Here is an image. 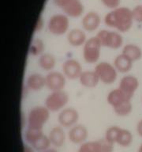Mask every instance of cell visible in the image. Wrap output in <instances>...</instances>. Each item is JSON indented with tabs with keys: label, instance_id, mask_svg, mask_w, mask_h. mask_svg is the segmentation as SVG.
<instances>
[{
	"label": "cell",
	"instance_id": "6da1fadb",
	"mask_svg": "<svg viewBox=\"0 0 142 152\" xmlns=\"http://www.w3.org/2000/svg\"><path fill=\"white\" fill-rule=\"evenodd\" d=\"M104 23L110 28L117 29L119 33H127L133 23L132 10L125 7L115 8L105 15Z\"/></svg>",
	"mask_w": 142,
	"mask_h": 152
},
{
	"label": "cell",
	"instance_id": "7a4b0ae2",
	"mask_svg": "<svg viewBox=\"0 0 142 152\" xmlns=\"http://www.w3.org/2000/svg\"><path fill=\"white\" fill-rule=\"evenodd\" d=\"M132 98L118 87L108 93L106 102L112 107L113 111L117 116L124 117L129 116L132 112Z\"/></svg>",
	"mask_w": 142,
	"mask_h": 152
},
{
	"label": "cell",
	"instance_id": "3957f363",
	"mask_svg": "<svg viewBox=\"0 0 142 152\" xmlns=\"http://www.w3.org/2000/svg\"><path fill=\"white\" fill-rule=\"evenodd\" d=\"M104 139L112 144L117 143L121 147H130L133 142V135L130 131L118 126H111L105 132Z\"/></svg>",
	"mask_w": 142,
	"mask_h": 152
},
{
	"label": "cell",
	"instance_id": "277c9868",
	"mask_svg": "<svg viewBox=\"0 0 142 152\" xmlns=\"http://www.w3.org/2000/svg\"><path fill=\"white\" fill-rule=\"evenodd\" d=\"M51 112L45 105H37L28 111L27 123L28 128L43 129V127L49 120Z\"/></svg>",
	"mask_w": 142,
	"mask_h": 152
},
{
	"label": "cell",
	"instance_id": "5b68a950",
	"mask_svg": "<svg viewBox=\"0 0 142 152\" xmlns=\"http://www.w3.org/2000/svg\"><path fill=\"white\" fill-rule=\"evenodd\" d=\"M102 45L97 37H92L88 38L83 45V59L87 64H97L101 54Z\"/></svg>",
	"mask_w": 142,
	"mask_h": 152
},
{
	"label": "cell",
	"instance_id": "8992f818",
	"mask_svg": "<svg viewBox=\"0 0 142 152\" xmlns=\"http://www.w3.org/2000/svg\"><path fill=\"white\" fill-rule=\"evenodd\" d=\"M99 40L102 47L107 48L111 49H118L123 45V37L119 32L102 29L96 35Z\"/></svg>",
	"mask_w": 142,
	"mask_h": 152
},
{
	"label": "cell",
	"instance_id": "52a82bcc",
	"mask_svg": "<svg viewBox=\"0 0 142 152\" xmlns=\"http://www.w3.org/2000/svg\"><path fill=\"white\" fill-rule=\"evenodd\" d=\"M69 100V94L63 90L51 91L46 97L44 105L50 112H60L66 108Z\"/></svg>",
	"mask_w": 142,
	"mask_h": 152
},
{
	"label": "cell",
	"instance_id": "ba28073f",
	"mask_svg": "<svg viewBox=\"0 0 142 152\" xmlns=\"http://www.w3.org/2000/svg\"><path fill=\"white\" fill-rule=\"evenodd\" d=\"M100 83L105 85H111L114 83L118 77V71L113 64L108 62L97 63L94 69Z\"/></svg>",
	"mask_w": 142,
	"mask_h": 152
},
{
	"label": "cell",
	"instance_id": "9c48e42d",
	"mask_svg": "<svg viewBox=\"0 0 142 152\" xmlns=\"http://www.w3.org/2000/svg\"><path fill=\"white\" fill-rule=\"evenodd\" d=\"M70 20L66 14H57L52 15L47 22V28L50 33L55 36H62L68 32Z\"/></svg>",
	"mask_w": 142,
	"mask_h": 152
},
{
	"label": "cell",
	"instance_id": "30bf717a",
	"mask_svg": "<svg viewBox=\"0 0 142 152\" xmlns=\"http://www.w3.org/2000/svg\"><path fill=\"white\" fill-rule=\"evenodd\" d=\"M54 4L62 10L66 15L78 18L83 14L84 6L80 0H52Z\"/></svg>",
	"mask_w": 142,
	"mask_h": 152
},
{
	"label": "cell",
	"instance_id": "8fae6325",
	"mask_svg": "<svg viewBox=\"0 0 142 152\" xmlns=\"http://www.w3.org/2000/svg\"><path fill=\"white\" fill-rule=\"evenodd\" d=\"M114 144L105 139L95 141H88L81 143L77 152H112Z\"/></svg>",
	"mask_w": 142,
	"mask_h": 152
},
{
	"label": "cell",
	"instance_id": "7c38bea8",
	"mask_svg": "<svg viewBox=\"0 0 142 152\" xmlns=\"http://www.w3.org/2000/svg\"><path fill=\"white\" fill-rule=\"evenodd\" d=\"M79 113L78 110L73 107H66L59 112L58 121L62 128H70L78 124Z\"/></svg>",
	"mask_w": 142,
	"mask_h": 152
},
{
	"label": "cell",
	"instance_id": "4fadbf2b",
	"mask_svg": "<svg viewBox=\"0 0 142 152\" xmlns=\"http://www.w3.org/2000/svg\"><path fill=\"white\" fill-rule=\"evenodd\" d=\"M46 87L51 91L62 90L66 83V78L62 72L51 71L45 76Z\"/></svg>",
	"mask_w": 142,
	"mask_h": 152
},
{
	"label": "cell",
	"instance_id": "5bb4252c",
	"mask_svg": "<svg viewBox=\"0 0 142 152\" xmlns=\"http://www.w3.org/2000/svg\"><path fill=\"white\" fill-rule=\"evenodd\" d=\"M82 71L81 64L75 59H67L62 65V72L66 78L70 80L78 79Z\"/></svg>",
	"mask_w": 142,
	"mask_h": 152
},
{
	"label": "cell",
	"instance_id": "9a60e30c",
	"mask_svg": "<svg viewBox=\"0 0 142 152\" xmlns=\"http://www.w3.org/2000/svg\"><path fill=\"white\" fill-rule=\"evenodd\" d=\"M118 88L122 90L125 94L133 97L139 88V80L137 77L131 75H126L120 79Z\"/></svg>",
	"mask_w": 142,
	"mask_h": 152
},
{
	"label": "cell",
	"instance_id": "2e32d148",
	"mask_svg": "<svg viewBox=\"0 0 142 152\" xmlns=\"http://www.w3.org/2000/svg\"><path fill=\"white\" fill-rule=\"evenodd\" d=\"M88 136V131L83 124H77L70 128L68 132L69 140L75 144H81L85 142Z\"/></svg>",
	"mask_w": 142,
	"mask_h": 152
},
{
	"label": "cell",
	"instance_id": "e0dca14e",
	"mask_svg": "<svg viewBox=\"0 0 142 152\" xmlns=\"http://www.w3.org/2000/svg\"><path fill=\"white\" fill-rule=\"evenodd\" d=\"M101 22V18L96 12L90 11L83 17L81 26L83 29L88 33L94 32L99 28Z\"/></svg>",
	"mask_w": 142,
	"mask_h": 152
},
{
	"label": "cell",
	"instance_id": "ac0fdd59",
	"mask_svg": "<svg viewBox=\"0 0 142 152\" xmlns=\"http://www.w3.org/2000/svg\"><path fill=\"white\" fill-rule=\"evenodd\" d=\"M67 41L69 45L73 47H80L85 45L88 40L84 29L80 28H73L67 33Z\"/></svg>",
	"mask_w": 142,
	"mask_h": 152
},
{
	"label": "cell",
	"instance_id": "d6986e66",
	"mask_svg": "<svg viewBox=\"0 0 142 152\" xmlns=\"http://www.w3.org/2000/svg\"><path fill=\"white\" fill-rule=\"evenodd\" d=\"M46 86L45 76L40 73L30 74L26 79V88L31 91H40Z\"/></svg>",
	"mask_w": 142,
	"mask_h": 152
},
{
	"label": "cell",
	"instance_id": "ffe728a7",
	"mask_svg": "<svg viewBox=\"0 0 142 152\" xmlns=\"http://www.w3.org/2000/svg\"><path fill=\"white\" fill-rule=\"evenodd\" d=\"M78 80L80 82V84L84 87L92 89L95 88L99 83V78L96 74L95 71H83L82 73L78 78Z\"/></svg>",
	"mask_w": 142,
	"mask_h": 152
},
{
	"label": "cell",
	"instance_id": "44dd1931",
	"mask_svg": "<svg viewBox=\"0 0 142 152\" xmlns=\"http://www.w3.org/2000/svg\"><path fill=\"white\" fill-rule=\"evenodd\" d=\"M133 64V62L122 53L118 55L113 62V65L117 71L122 74H126L129 72L132 69Z\"/></svg>",
	"mask_w": 142,
	"mask_h": 152
},
{
	"label": "cell",
	"instance_id": "7402d4cb",
	"mask_svg": "<svg viewBox=\"0 0 142 152\" xmlns=\"http://www.w3.org/2000/svg\"><path fill=\"white\" fill-rule=\"evenodd\" d=\"M51 143L54 147H60L64 144L66 135L64 132L63 128L62 126H54L50 130L48 135Z\"/></svg>",
	"mask_w": 142,
	"mask_h": 152
},
{
	"label": "cell",
	"instance_id": "603a6c76",
	"mask_svg": "<svg viewBox=\"0 0 142 152\" xmlns=\"http://www.w3.org/2000/svg\"><path fill=\"white\" fill-rule=\"evenodd\" d=\"M57 60L55 59V56L51 53H46L44 52L43 54L39 56L38 59V65L40 68L45 71H53L56 66Z\"/></svg>",
	"mask_w": 142,
	"mask_h": 152
},
{
	"label": "cell",
	"instance_id": "cb8c5ba5",
	"mask_svg": "<svg viewBox=\"0 0 142 152\" xmlns=\"http://www.w3.org/2000/svg\"><path fill=\"white\" fill-rule=\"evenodd\" d=\"M122 53L130 59L133 63L138 61L142 57V49L136 44H126L123 46Z\"/></svg>",
	"mask_w": 142,
	"mask_h": 152
},
{
	"label": "cell",
	"instance_id": "d4e9b609",
	"mask_svg": "<svg viewBox=\"0 0 142 152\" xmlns=\"http://www.w3.org/2000/svg\"><path fill=\"white\" fill-rule=\"evenodd\" d=\"M45 44L40 38H36L31 42L29 46V53L33 56H40L44 53Z\"/></svg>",
	"mask_w": 142,
	"mask_h": 152
},
{
	"label": "cell",
	"instance_id": "484cf974",
	"mask_svg": "<svg viewBox=\"0 0 142 152\" xmlns=\"http://www.w3.org/2000/svg\"><path fill=\"white\" fill-rule=\"evenodd\" d=\"M43 135V129H36V128L27 127L25 132V138L26 141L32 145L33 142H35Z\"/></svg>",
	"mask_w": 142,
	"mask_h": 152
},
{
	"label": "cell",
	"instance_id": "4316f807",
	"mask_svg": "<svg viewBox=\"0 0 142 152\" xmlns=\"http://www.w3.org/2000/svg\"><path fill=\"white\" fill-rule=\"evenodd\" d=\"M51 144V141L49 140V137L43 134L35 142H33L32 146H33L34 149H36L38 151L43 152L48 149V148H50Z\"/></svg>",
	"mask_w": 142,
	"mask_h": 152
},
{
	"label": "cell",
	"instance_id": "83f0119b",
	"mask_svg": "<svg viewBox=\"0 0 142 152\" xmlns=\"http://www.w3.org/2000/svg\"><path fill=\"white\" fill-rule=\"evenodd\" d=\"M133 21L142 23V5H138L132 10Z\"/></svg>",
	"mask_w": 142,
	"mask_h": 152
},
{
	"label": "cell",
	"instance_id": "f1b7e54d",
	"mask_svg": "<svg viewBox=\"0 0 142 152\" xmlns=\"http://www.w3.org/2000/svg\"><path fill=\"white\" fill-rule=\"evenodd\" d=\"M103 4L110 9H115L119 7L121 0H100Z\"/></svg>",
	"mask_w": 142,
	"mask_h": 152
},
{
	"label": "cell",
	"instance_id": "f546056e",
	"mask_svg": "<svg viewBox=\"0 0 142 152\" xmlns=\"http://www.w3.org/2000/svg\"><path fill=\"white\" fill-rule=\"evenodd\" d=\"M43 26H44L43 19L42 17L40 16L39 18L37 19V21H36V23L35 28H34V32L35 33H39V32H40L43 28Z\"/></svg>",
	"mask_w": 142,
	"mask_h": 152
},
{
	"label": "cell",
	"instance_id": "4dcf8cb0",
	"mask_svg": "<svg viewBox=\"0 0 142 152\" xmlns=\"http://www.w3.org/2000/svg\"><path fill=\"white\" fill-rule=\"evenodd\" d=\"M136 131H137V135L142 138V119L137 122V126H136Z\"/></svg>",
	"mask_w": 142,
	"mask_h": 152
},
{
	"label": "cell",
	"instance_id": "1f68e13d",
	"mask_svg": "<svg viewBox=\"0 0 142 152\" xmlns=\"http://www.w3.org/2000/svg\"><path fill=\"white\" fill-rule=\"evenodd\" d=\"M23 152H34L32 147L26 144H23Z\"/></svg>",
	"mask_w": 142,
	"mask_h": 152
},
{
	"label": "cell",
	"instance_id": "d6a6232c",
	"mask_svg": "<svg viewBox=\"0 0 142 152\" xmlns=\"http://www.w3.org/2000/svg\"><path fill=\"white\" fill-rule=\"evenodd\" d=\"M43 152H59L57 150L54 149V148H48L47 150H46V151H44Z\"/></svg>",
	"mask_w": 142,
	"mask_h": 152
},
{
	"label": "cell",
	"instance_id": "836d02e7",
	"mask_svg": "<svg viewBox=\"0 0 142 152\" xmlns=\"http://www.w3.org/2000/svg\"><path fill=\"white\" fill-rule=\"evenodd\" d=\"M137 152H142V143L139 146L138 149H137Z\"/></svg>",
	"mask_w": 142,
	"mask_h": 152
}]
</instances>
